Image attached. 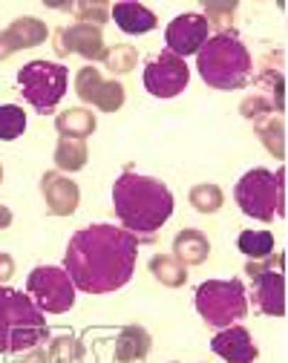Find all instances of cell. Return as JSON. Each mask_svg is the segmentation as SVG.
Listing matches in <instances>:
<instances>
[{"label":"cell","instance_id":"6da1fadb","mask_svg":"<svg viewBox=\"0 0 288 363\" xmlns=\"http://www.w3.org/2000/svg\"><path fill=\"white\" fill-rule=\"evenodd\" d=\"M138 248L141 242L121 225L95 222L72 234L61 268L70 274L75 291L113 294L133 280Z\"/></svg>","mask_w":288,"mask_h":363},{"label":"cell","instance_id":"7a4b0ae2","mask_svg":"<svg viewBox=\"0 0 288 363\" xmlns=\"http://www.w3.org/2000/svg\"><path fill=\"white\" fill-rule=\"evenodd\" d=\"M173 194L156 176L124 170L113 182V211L121 228L130 231L138 242H153L165 222L173 216Z\"/></svg>","mask_w":288,"mask_h":363},{"label":"cell","instance_id":"3957f363","mask_svg":"<svg viewBox=\"0 0 288 363\" xmlns=\"http://www.w3.org/2000/svg\"><path fill=\"white\" fill-rule=\"evenodd\" d=\"M196 69L211 89L233 93L245 89L254 75V58L236 32L211 35L208 43L196 52Z\"/></svg>","mask_w":288,"mask_h":363},{"label":"cell","instance_id":"277c9868","mask_svg":"<svg viewBox=\"0 0 288 363\" xmlns=\"http://www.w3.org/2000/svg\"><path fill=\"white\" fill-rule=\"evenodd\" d=\"M50 340L46 314L26 291L0 286V354H21Z\"/></svg>","mask_w":288,"mask_h":363},{"label":"cell","instance_id":"5b68a950","mask_svg":"<svg viewBox=\"0 0 288 363\" xmlns=\"http://www.w3.org/2000/svg\"><path fill=\"white\" fill-rule=\"evenodd\" d=\"M233 202L245 216L271 222L285 213V170L251 167L233 185Z\"/></svg>","mask_w":288,"mask_h":363},{"label":"cell","instance_id":"8992f818","mask_svg":"<svg viewBox=\"0 0 288 363\" xmlns=\"http://www.w3.org/2000/svg\"><path fill=\"white\" fill-rule=\"evenodd\" d=\"M196 314L211 329H228L248 314V289L239 277L231 280H205L194 291Z\"/></svg>","mask_w":288,"mask_h":363},{"label":"cell","instance_id":"52a82bcc","mask_svg":"<svg viewBox=\"0 0 288 363\" xmlns=\"http://www.w3.org/2000/svg\"><path fill=\"white\" fill-rule=\"evenodd\" d=\"M18 86L29 107L40 116H52L67 96L70 69L58 61H29L18 69Z\"/></svg>","mask_w":288,"mask_h":363},{"label":"cell","instance_id":"ba28073f","mask_svg":"<svg viewBox=\"0 0 288 363\" xmlns=\"http://www.w3.org/2000/svg\"><path fill=\"white\" fill-rule=\"evenodd\" d=\"M26 294L43 314H67L78 291L61 265H38L26 277Z\"/></svg>","mask_w":288,"mask_h":363},{"label":"cell","instance_id":"9c48e42d","mask_svg":"<svg viewBox=\"0 0 288 363\" xmlns=\"http://www.w3.org/2000/svg\"><path fill=\"white\" fill-rule=\"evenodd\" d=\"M141 81H144V89H148L153 99L167 101V99L182 96L184 89H187V84H190V67H187L184 58L162 50L159 55H153L148 64H144Z\"/></svg>","mask_w":288,"mask_h":363},{"label":"cell","instance_id":"30bf717a","mask_svg":"<svg viewBox=\"0 0 288 363\" xmlns=\"http://www.w3.org/2000/svg\"><path fill=\"white\" fill-rule=\"evenodd\" d=\"M75 96L81 99L84 107H95L101 113H118L127 101L124 84L116 78H104V72L92 64L75 72Z\"/></svg>","mask_w":288,"mask_h":363},{"label":"cell","instance_id":"8fae6325","mask_svg":"<svg viewBox=\"0 0 288 363\" xmlns=\"http://www.w3.org/2000/svg\"><path fill=\"white\" fill-rule=\"evenodd\" d=\"M52 50L58 58L78 55V58L95 64V61H104L107 43H104L101 29L87 26V23H67V26H58L52 32Z\"/></svg>","mask_w":288,"mask_h":363},{"label":"cell","instance_id":"7c38bea8","mask_svg":"<svg viewBox=\"0 0 288 363\" xmlns=\"http://www.w3.org/2000/svg\"><path fill=\"white\" fill-rule=\"evenodd\" d=\"M208 38H211V26L199 12H182L165 29V43H167L165 50L187 61L205 47Z\"/></svg>","mask_w":288,"mask_h":363},{"label":"cell","instance_id":"4fadbf2b","mask_svg":"<svg viewBox=\"0 0 288 363\" xmlns=\"http://www.w3.org/2000/svg\"><path fill=\"white\" fill-rule=\"evenodd\" d=\"M40 196L46 202V213L50 216H72L81 205L78 182L58 170H46L40 176Z\"/></svg>","mask_w":288,"mask_h":363},{"label":"cell","instance_id":"5bb4252c","mask_svg":"<svg viewBox=\"0 0 288 363\" xmlns=\"http://www.w3.org/2000/svg\"><path fill=\"white\" fill-rule=\"evenodd\" d=\"M50 38V26L35 15H21L15 18L4 32H0V61H9L15 52L35 50Z\"/></svg>","mask_w":288,"mask_h":363},{"label":"cell","instance_id":"9a60e30c","mask_svg":"<svg viewBox=\"0 0 288 363\" xmlns=\"http://www.w3.org/2000/svg\"><path fill=\"white\" fill-rule=\"evenodd\" d=\"M211 352L216 357H222L225 363H257V357H260V346H257L254 335L239 323L219 329L211 340Z\"/></svg>","mask_w":288,"mask_h":363},{"label":"cell","instance_id":"2e32d148","mask_svg":"<svg viewBox=\"0 0 288 363\" xmlns=\"http://www.w3.org/2000/svg\"><path fill=\"white\" fill-rule=\"evenodd\" d=\"M248 306L265 317H285V274L282 271H262L251 277Z\"/></svg>","mask_w":288,"mask_h":363},{"label":"cell","instance_id":"e0dca14e","mask_svg":"<svg viewBox=\"0 0 288 363\" xmlns=\"http://www.w3.org/2000/svg\"><path fill=\"white\" fill-rule=\"evenodd\" d=\"M110 18L116 21V26L124 32V35H148L159 26V15L138 4V0H124V4H113L110 6Z\"/></svg>","mask_w":288,"mask_h":363},{"label":"cell","instance_id":"ac0fdd59","mask_svg":"<svg viewBox=\"0 0 288 363\" xmlns=\"http://www.w3.org/2000/svg\"><path fill=\"white\" fill-rule=\"evenodd\" d=\"M170 254L184 268H196V265L208 262V257H211V240L199 228H184V231H179L173 237V251Z\"/></svg>","mask_w":288,"mask_h":363},{"label":"cell","instance_id":"d6986e66","mask_svg":"<svg viewBox=\"0 0 288 363\" xmlns=\"http://www.w3.org/2000/svg\"><path fill=\"white\" fill-rule=\"evenodd\" d=\"M150 349H153V335L138 323H130L118 332L113 354H116V363H138L150 354Z\"/></svg>","mask_w":288,"mask_h":363},{"label":"cell","instance_id":"ffe728a7","mask_svg":"<svg viewBox=\"0 0 288 363\" xmlns=\"http://www.w3.org/2000/svg\"><path fill=\"white\" fill-rule=\"evenodd\" d=\"M55 130L61 139H78V142H87L89 135L99 130V118L89 107H70L64 113L55 116Z\"/></svg>","mask_w":288,"mask_h":363},{"label":"cell","instance_id":"44dd1931","mask_svg":"<svg viewBox=\"0 0 288 363\" xmlns=\"http://www.w3.org/2000/svg\"><path fill=\"white\" fill-rule=\"evenodd\" d=\"M254 133H257L260 145L277 162L285 159V121H282V116H262V118H257L254 121Z\"/></svg>","mask_w":288,"mask_h":363},{"label":"cell","instance_id":"7402d4cb","mask_svg":"<svg viewBox=\"0 0 288 363\" xmlns=\"http://www.w3.org/2000/svg\"><path fill=\"white\" fill-rule=\"evenodd\" d=\"M52 162L58 173H78L89 162V147L87 142H78V139H58L52 150Z\"/></svg>","mask_w":288,"mask_h":363},{"label":"cell","instance_id":"603a6c76","mask_svg":"<svg viewBox=\"0 0 288 363\" xmlns=\"http://www.w3.org/2000/svg\"><path fill=\"white\" fill-rule=\"evenodd\" d=\"M150 274L156 277V283H162L165 289H182L187 286V268L182 262L173 259V254H153L150 262Z\"/></svg>","mask_w":288,"mask_h":363},{"label":"cell","instance_id":"cb8c5ba5","mask_svg":"<svg viewBox=\"0 0 288 363\" xmlns=\"http://www.w3.org/2000/svg\"><path fill=\"white\" fill-rule=\"evenodd\" d=\"M254 84L260 86V96H265L279 113H285V78L279 67H271V61L262 64V69L257 75H251Z\"/></svg>","mask_w":288,"mask_h":363},{"label":"cell","instance_id":"d4e9b609","mask_svg":"<svg viewBox=\"0 0 288 363\" xmlns=\"http://www.w3.org/2000/svg\"><path fill=\"white\" fill-rule=\"evenodd\" d=\"M52 9H64L75 18V23H87L101 29L110 21V6L101 4V0H78V4H64V6H52Z\"/></svg>","mask_w":288,"mask_h":363},{"label":"cell","instance_id":"484cf974","mask_svg":"<svg viewBox=\"0 0 288 363\" xmlns=\"http://www.w3.org/2000/svg\"><path fill=\"white\" fill-rule=\"evenodd\" d=\"M46 354H50V363H87V349L72 335L50 337V343H46Z\"/></svg>","mask_w":288,"mask_h":363},{"label":"cell","instance_id":"4316f807","mask_svg":"<svg viewBox=\"0 0 288 363\" xmlns=\"http://www.w3.org/2000/svg\"><path fill=\"white\" fill-rule=\"evenodd\" d=\"M236 248L245 259H265L277 251V240L271 231H243L236 237Z\"/></svg>","mask_w":288,"mask_h":363},{"label":"cell","instance_id":"83f0119b","mask_svg":"<svg viewBox=\"0 0 288 363\" xmlns=\"http://www.w3.org/2000/svg\"><path fill=\"white\" fill-rule=\"evenodd\" d=\"M187 202H190V208H194L196 213L211 216V213H216L225 205V194H222L219 185H214V182H199V185L190 188Z\"/></svg>","mask_w":288,"mask_h":363},{"label":"cell","instance_id":"f1b7e54d","mask_svg":"<svg viewBox=\"0 0 288 363\" xmlns=\"http://www.w3.org/2000/svg\"><path fill=\"white\" fill-rule=\"evenodd\" d=\"M199 15L208 21L211 29H216L214 35H225V32H233L236 4H225V0H205Z\"/></svg>","mask_w":288,"mask_h":363},{"label":"cell","instance_id":"f546056e","mask_svg":"<svg viewBox=\"0 0 288 363\" xmlns=\"http://www.w3.org/2000/svg\"><path fill=\"white\" fill-rule=\"evenodd\" d=\"M101 64H104V69H110V75H127L138 64V50L130 47V43H116V47L107 50Z\"/></svg>","mask_w":288,"mask_h":363},{"label":"cell","instance_id":"4dcf8cb0","mask_svg":"<svg viewBox=\"0 0 288 363\" xmlns=\"http://www.w3.org/2000/svg\"><path fill=\"white\" fill-rule=\"evenodd\" d=\"M26 133V113L18 104H0V142H15Z\"/></svg>","mask_w":288,"mask_h":363},{"label":"cell","instance_id":"1f68e13d","mask_svg":"<svg viewBox=\"0 0 288 363\" xmlns=\"http://www.w3.org/2000/svg\"><path fill=\"white\" fill-rule=\"evenodd\" d=\"M239 116L243 118H248V121H257V118H262V116H282L265 96H260V93H251L248 99H243L239 101Z\"/></svg>","mask_w":288,"mask_h":363},{"label":"cell","instance_id":"d6a6232c","mask_svg":"<svg viewBox=\"0 0 288 363\" xmlns=\"http://www.w3.org/2000/svg\"><path fill=\"white\" fill-rule=\"evenodd\" d=\"M282 265H285V257L279 251H274L265 259H248L245 262V274L248 277H257V274H262V271H282Z\"/></svg>","mask_w":288,"mask_h":363},{"label":"cell","instance_id":"836d02e7","mask_svg":"<svg viewBox=\"0 0 288 363\" xmlns=\"http://www.w3.org/2000/svg\"><path fill=\"white\" fill-rule=\"evenodd\" d=\"M12 277H15V259H12V254L0 251V286H6Z\"/></svg>","mask_w":288,"mask_h":363},{"label":"cell","instance_id":"e575fe53","mask_svg":"<svg viewBox=\"0 0 288 363\" xmlns=\"http://www.w3.org/2000/svg\"><path fill=\"white\" fill-rule=\"evenodd\" d=\"M18 363H50V354H46V346H35V349L21 352Z\"/></svg>","mask_w":288,"mask_h":363},{"label":"cell","instance_id":"d590c367","mask_svg":"<svg viewBox=\"0 0 288 363\" xmlns=\"http://www.w3.org/2000/svg\"><path fill=\"white\" fill-rule=\"evenodd\" d=\"M15 222V216H12V211L6 208V205H0V231H6L9 225Z\"/></svg>","mask_w":288,"mask_h":363},{"label":"cell","instance_id":"8d00e7d4","mask_svg":"<svg viewBox=\"0 0 288 363\" xmlns=\"http://www.w3.org/2000/svg\"><path fill=\"white\" fill-rule=\"evenodd\" d=\"M0 185H4V164H0Z\"/></svg>","mask_w":288,"mask_h":363},{"label":"cell","instance_id":"74e56055","mask_svg":"<svg viewBox=\"0 0 288 363\" xmlns=\"http://www.w3.org/2000/svg\"><path fill=\"white\" fill-rule=\"evenodd\" d=\"M170 363H182V360H170Z\"/></svg>","mask_w":288,"mask_h":363}]
</instances>
